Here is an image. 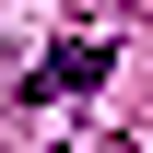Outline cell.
Masks as SVG:
<instances>
[{
	"instance_id": "1",
	"label": "cell",
	"mask_w": 153,
	"mask_h": 153,
	"mask_svg": "<svg viewBox=\"0 0 153 153\" xmlns=\"http://www.w3.org/2000/svg\"><path fill=\"white\" fill-rule=\"evenodd\" d=\"M106 82H118V47L71 36V47H47L36 71H24V106H47V94H106Z\"/></svg>"
}]
</instances>
